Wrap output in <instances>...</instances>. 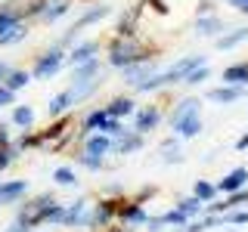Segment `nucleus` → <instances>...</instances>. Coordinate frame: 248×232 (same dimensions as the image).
I'll use <instances>...</instances> for the list:
<instances>
[{"mask_svg": "<svg viewBox=\"0 0 248 232\" xmlns=\"http://www.w3.org/2000/svg\"><path fill=\"white\" fill-rule=\"evenodd\" d=\"M53 204H56V198H53L50 192H44V195H34V198H28V201H19L16 220H19V223H25L28 229H41Z\"/></svg>", "mask_w": 248, "mask_h": 232, "instance_id": "f257e3e1", "label": "nucleus"}, {"mask_svg": "<svg viewBox=\"0 0 248 232\" xmlns=\"http://www.w3.org/2000/svg\"><path fill=\"white\" fill-rule=\"evenodd\" d=\"M149 59V53H146V46L134 41V37H115L112 44H108V65L112 68H124L130 65V62H143Z\"/></svg>", "mask_w": 248, "mask_h": 232, "instance_id": "f03ea898", "label": "nucleus"}, {"mask_svg": "<svg viewBox=\"0 0 248 232\" xmlns=\"http://www.w3.org/2000/svg\"><path fill=\"white\" fill-rule=\"evenodd\" d=\"M62 65H65V50L56 44L50 46V50H44L41 56L34 59V65H31V77L34 81H46V77H56L62 72Z\"/></svg>", "mask_w": 248, "mask_h": 232, "instance_id": "7ed1b4c3", "label": "nucleus"}, {"mask_svg": "<svg viewBox=\"0 0 248 232\" xmlns=\"http://www.w3.org/2000/svg\"><path fill=\"white\" fill-rule=\"evenodd\" d=\"M108 13H112V6H106V3L87 6V10L78 15V22H75V25L68 28V34H62V37H59V46H62V50H68V46H72V44L78 41V34H81L84 28H87V25H96V22H103Z\"/></svg>", "mask_w": 248, "mask_h": 232, "instance_id": "20e7f679", "label": "nucleus"}, {"mask_svg": "<svg viewBox=\"0 0 248 232\" xmlns=\"http://www.w3.org/2000/svg\"><path fill=\"white\" fill-rule=\"evenodd\" d=\"M118 217V201H99V204H90V217H87V229H106L112 226V220Z\"/></svg>", "mask_w": 248, "mask_h": 232, "instance_id": "39448f33", "label": "nucleus"}, {"mask_svg": "<svg viewBox=\"0 0 248 232\" xmlns=\"http://www.w3.org/2000/svg\"><path fill=\"white\" fill-rule=\"evenodd\" d=\"M28 195V180H0V207L19 204Z\"/></svg>", "mask_w": 248, "mask_h": 232, "instance_id": "423d86ee", "label": "nucleus"}, {"mask_svg": "<svg viewBox=\"0 0 248 232\" xmlns=\"http://www.w3.org/2000/svg\"><path fill=\"white\" fill-rule=\"evenodd\" d=\"M19 22H28L25 13H22V0H6V3H0V34L10 31L13 25H19Z\"/></svg>", "mask_w": 248, "mask_h": 232, "instance_id": "0eeeda50", "label": "nucleus"}, {"mask_svg": "<svg viewBox=\"0 0 248 232\" xmlns=\"http://www.w3.org/2000/svg\"><path fill=\"white\" fill-rule=\"evenodd\" d=\"M72 10V0H44V10L37 15V22L41 25H56L62 15H68Z\"/></svg>", "mask_w": 248, "mask_h": 232, "instance_id": "6e6552de", "label": "nucleus"}, {"mask_svg": "<svg viewBox=\"0 0 248 232\" xmlns=\"http://www.w3.org/2000/svg\"><path fill=\"white\" fill-rule=\"evenodd\" d=\"M96 56H99V41H81L65 53V62L68 65H81V62H90Z\"/></svg>", "mask_w": 248, "mask_h": 232, "instance_id": "1a4fd4ad", "label": "nucleus"}, {"mask_svg": "<svg viewBox=\"0 0 248 232\" xmlns=\"http://www.w3.org/2000/svg\"><path fill=\"white\" fill-rule=\"evenodd\" d=\"M118 217L127 223V226H143V223L149 220V214L143 211L140 201H118Z\"/></svg>", "mask_w": 248, "mask_h": 232, "instance_id": "9d476101", "label": "nucleus"}, {"mask_svg": "<svg viewBox=\"0 0 248 232\" xmlns=\"http://www.w3.org/2000/svg\"><path fill=\"white\" fill-rule=\"evenodd\" d=\"M112 149L118 155H130V152L143 149V133H137V130H124L121 136L112 139Z\"/></svg>", "mask_w": 248, "mask_h": 232, "instance_id": "9b49d317", "label": "nucleus"}, {"mask_svg": "<svg viewBox=\"0 0 248 232\" xmlns=\"http://www.w3.org/2000/svg\"><path fill=\"white\" fill-rule=\"evenodd\" d=\"M84 152H87V155H96V158H106V155L112 152V136L93 130V133L87 136V143H84Z\"/></svg>", "mask_w": 248, "mask_h": 232, "instance_id": "f8f14e48", "label": "nucleus"}, {"mask_svg": "<svg viewBox=\"0 0 248 232\" xmlns=\"http://www.w3.org/2000/svg\"><path fill=\"white\" fill-rule=\"evenodd\" d=\"M103 74V65H99V56L90 59V62H81V65H72V84H84V81H93V77Z\"/></svg>", "mask_w": 248, "mask_h": 232, "instance_id": "ddd939ff", "label": "nucleus"}, {"mask_svg": "<svg viewBox=\"0 0 248 232\" xmlns=\"http://www.w3.org/2000/svg\"><path fill=\"white\" fill-rule=\"evenodd\" d=\"M158 121H161V112H158V105L140 108V112H137V124H134V130H137V133H149V130H155V127H158Z\"/></svg>", "mask_w": 248, "mask_h": 232, "instance_id": "4468645a", "label": "nucleus"}, {"mask_svg": "<svg viewBox=\"0 0 248 232\" xmlns=\"http://www.w3.org/2000/svg\"><path fill=\"white\" fill-rule=\"evenodd\" d=\"M72 105H75L72 90H62V93H56V96L50 99V105H46V115H50V118H62V115L72 112Z\"/></svg>", "mask_w": 248, "mask_h": 232, "instance_id": "2eb2a0df", "label": "nucleus"}, {"mask_svg": "<svg viewBox=\"0 0 248 232\" xmlns=\"http://www.w3.org/2000/svg\"><path fill=\"white\" fill-rule=\"evenodd\" d=\"M34 121H37V115H34V108H31V105H13V115H10L13 127L31 130V127H34Z\"/></svg>", "mask_w": 248, "mask_h": 232, "instance_id": "dca6fc26", "label": "nucleus"}, {"mask_svg": "<svg viewBox=\"0 0 248 232\" xmlns=\"http://www.w3.org/2000/svg\"><path fill=\"white\" fill-rule=\"evenodd\" d=\"M245 183H248V167H236L217 183V192H236V189H242Z\"/></svg>", "mask_w": 248, "mask_h": 232, "instance_id": "f3484780", "label": "nucleus"}, {"mask_svg": "<svg viewBox=\"0 0 248 232\" xmlns=\"http://www.w3.org/2000/svg\"><path fill=\"white\" fill-rule=\"evenodd\" d=\"M103 108H106L108 118H127V115L137 112V105H134V99H130V96H115L112 102L103 105Z\"/></svg>", "mask_w": 248, "mask_h": 232, "instance_id": "a211bd4d", "label": "nucleus"}, {"mask_svg": "<svg viewBox=\"0 0 248 232\" xmlns=\"http://www.w3.org/2000/svg\"><path fill=\"white\" fill-rule=\"evenodd\" d=\"M121 72H124V81H127V84H140L143 77H149L155 68L149 65V59H143V62H130V65H124Z\"/></svg>", "mask_w": 248, "mask_h": 232, "instance_id": "6ab92c4d", "label": "nucleus"}, {"mask_svg": "<svg viewBox=\"0 0 248 232\" xmlns=\"http://www.w3.org/2000/svg\"><path fill=\"white\" fill-rule=\"evenodd\" d=\"M245 96V87H239V84H230V87H217L208 93V99H214V102H223V105H230V102H236V99H242Z\"/></svg>", "mask_w": 248, "mask_h": 232, "instance_id": "aec40b11", "label": "nucleus"}, {"mask_svg": "<svg viewBox=\"0 0 248 232\" xmlns=\"http://www.w3.org/2000/svg\"><path fill=\"white\" fill-rule=\"evenodd\" d=\"M28 34H31V25H28V22H19V25H13L10 31L0 34V46H16V44L25 41Z\"/></svg>", "mask_w": 248, "mask_h": 232, "instance_id": "412c9836", "label": "nucleus"}, {"mask_svg": "<svg viewBox=\"0 0 248 232\" xmlns=\"http://www.w3.org/2000/svg\"><path fill=\"white\" fill-rule=\"evenodd\" d=\"M170 127H174L180 136H196L202 130V118H199V112H192V115H186V118H180L177 124H170Z\"/></svg>", "mask_w": 248, "mask_h": 232, "instance_id": "4be33fe9", "label": "nucleus"}, {"mask_svg": "<svg viewBox=\"0 0 248 232\" xmlns=\"http://www.w3.org/2000/svg\"><path fill=\"white\" fill-rule=\"evenodd\" d=\"M31 81H34V77H31V72H25V68H13V72L6 74V81H3V84H6L10 90L19 93V90H25Z\"/></svg>", "mask_w": 248, "mask_h": 232, "instance_id": "5701e85b", "label": "nucleus"}, {"mask_svg": "<svg viewBox=\"0 0 248 232\" xmlns=\"http://www.w3.org/2000/svg\"><path fill=\"white\" fill-rule=\"evenodd\" d=\"M248 81V62H236V65H230V68H223V84H242Z\"/></svg>", "mask_w": 248, "mask_h": 232, "instance_id": "b1692460", "label": "nucleus"}, {"mask_svg": "<svg viewBox=\"0 0 248 232\" xmlns=\"http://www.w3.org/2000/svg\"><path fill=\"white\" fill-rule=\"evenodd\" d=\"M242 201H248V189L242 186V189H236V192H230V198L223 201V204H211V211L214 214H220V211H232L236 204H242Z\"/></svg>", "mask_w": 248, "mask_h": 232, "instance_id": "393cba45", "label": "nucleus"}, {"mask_svg": "<svg viewBox=\"0 0 248 232\" xmlns=\"http://www.w3.org/2000/svg\"><path fill=\"white\" fill-rule=\"evenodd\" d=\"M106 108H93V112H87V118H84V133H93V130H103L106 124Z\"/></svg>", "mask_w": 248, "mask_h": 232, "instance_id": "a878e982", "label": "nucleus"}, {"mask_svg": "<svg viewBox=\"0 0 248 232\" xmlns=\"http://www.w3.org/2000/svg\"><path fill=\"white\" fill-rule=\"evenodd\" d=\"M245 37H248V28H236L232 34L217 37V46H220V50H232V46H236V44H242Z\"/></svg>", "mask_w": 248, "mask_h": 232, "instance_id": "bb28decb", "label": "nucleus"}, {"mask_svg": "<svg viewBox=\"0 0 248 232\" xmlns=\"http://www.w3.org/2000/svg\"><path fill=\"white\" fill-rule=\"evenodd\" d=\"M16 161H19V152H16V145H13V143L0 145V174H3V170H10Z\"/></svg>", "mask_w": 248, "mask_h": 232, "instance_id": "cd10ccee", "label": "nucleus"}, {"mask_svg": "<svg viewBox=\"0 0 248 232\" xmlns=\"http://www.w3.org/2000/svg\"><path fill=\"white\" fill-rule=\"evenodd\" d=\"M192 112H199V99H183V102L170 112V124H177L180 118H186V115H192Z\"/></svg>", "mask_w": 248, "mask_h": 232, "instance_id": "c85d7f7f", "label": "nucleus"}, {"mask_svg": "<svg viewBox=\"0 0 248 232\" xmlns=\"http://www.w3.org/2000/svg\"><path fill=\"white\" fill-rule=\"evenodd\" d=\"M53 183H56V186H75V183H78V174H75L72 167L62 164V167L53 170Z\"/></svg>", "mask_w": 248, "mask_h": 232, "instance_id": "c756f323", "label": "nucleus"}, {"mask_svg": "<svg viewBox=\"0 0 248 232\" xmlns=\"http://www.w3.org/2000/svg\"><path fill=\"white\" fill-rule=\"evenodd\" d=\"M208 74H211V72H208V65H205V62H202V65L189 68V74L183 77V84H189V87H196V84H202V81H205Z\"/></svg>", "mask_w": 248, "mask_h": 232, "instance_id": "7c9ffc66", "label": "nucleus"}, {"mask_svg": "<svg viewBox=\"0 0 248 232\" xmlns=\"http://www.w3.org/2000/svg\"><path fill=\"white\" fill-rule=\"evenodd\" d=\"M214 195H217V186L205 183V180H199V183H196V198H202V201L208 204V201H211Z\"/></svg>", "mask_w": 248, "mask_h": 232, "instance_id": "2f4dec72", "label": "nucleus"}, {"mask_svg": "<svg viewBox=\"0 0 248 232\" xmlns=\"http://www.w3.org/2000/svg\"><path fill=\"white\" fill-rule=\"evenodd\" d=\"M220 31V19H214V15H208V19H199V34H217Z\"/></svg>", "mask_w": 248, "mask_h": 232, "instance_id": "473e14b6", "label": "nucleus"}, {"mask_svg": "<svg viewBox=\"0 0 248 232\" xmlns=\"http://www.w3.org/2000/svg\"><path fill=\"white\" fill-rule=\"evenodd\" d=\"M158 220H161V223H165V226H170V223H177V226H183V223H186V220H189V217H186V214L180 211V207H174V211H168V214H161V217H158Z\"/></svg>", "mask_w": 248, "mask_h": 232, "instance_id": "72a5a7b5", "label": "nucleus"}, {"mask_svg": "<svg viewBox=\"0 0 248 232\" xmlns=\"http://www.w3.org/2000/svg\"><path fill=\"white\" fill-rule=\"evenodd\" d=\"M177 207H180V211H183L186 217H189V214H199V211H202V207H205V201H202V198H196V195H192V198H183V201H180V204H177Z\"/></svg>", "mask_w": 248, "mask_h": 232, "instance_id": "f704fd0d", "label": "nucleus"}, {"mask_svg": "<svg viewBox=\"0 0 248 232\" xmlns=\"http://www.w3.org/2000/svg\"><path fill=\"white\" fill-rule=\"evenodd\" d=\"M78 164H81V167H87V170H103V158L81 152V155H78Z\"/></svg>", "mask_w": 248, "mask_h": 232, "instance_id": "c9c22d12", "label": "nucleus"}, {"mask_svg": "<svg viewBox=\"0 0 248 232\" xmlns=\"http://www.w3.org/2000/svg\"><path fill=\"white\" fill-rule=\"evenodd\" d=\"M62 133H65V121H56V124H50V127H46L44 130V133H41V139H44V143H46V139H56V136H62Z\"/></svg>", "mask_w": 248, "mask_h": 232, "instance_id": "e433bc0d", "label": "nucleus"}, {"mask_svg": "<svg viewBox=\"0 0 248 232\" xmlns=\"http://www.w3.org/2000/svg\"><path fill=\"white\" fill-rule=\"evenodd\" d=\"M0 105H16V90H10L6 84H0Z\"/></svg>", "mask_w": 248, "mask_h": 232, "instance_id": "4c0bfd02", "label": "nucleus"}, {"mask_svg": "<svg viewBox=\"0 0 248 232\" xmlns=\"http://www.w3.org/2000/svg\"><path fill=\"white\" fill-rule=\"evenodd\" d=\"M223 223H248V211H236V214H227Z\"/></svg>", "mask_w": 248, "mask_h": 232, "instance_id": "58836bf2", "label": "nucleus"}, {"mask_svg": "<svg viewBox=\"0 0 248 232\" xmlns=\"http://www.w3.org/2000/svg\"><path fill=\"white\" fill-rule=\"evenodd\" d=\"M6 143H13V133H10V124L0 121V145H6Z\"/></svg>", "mask_w": 248, "mask_h": 232, "instance_id": "ea45409f", "label": "nucleus"}, {"mask_svg": "<svg viewBox=\"0 0 248 232\" xmlns=\"http://www.w3.org/2000/svg\"><path fill=\"white\" fill-rule=\"evenodd\" d=\"M3 232H34V229H28V226H25V223H19V220H13V223H10V226H6Z\"/></svg>", "mask_w": 248, "mask_h": 232, "instance_id": "a19ab883", "label": "nucleus"}, {"mask_svg": "<svg viewBox=\"0 0 248 232\" xmlns=\"http://www.w3.org/2000/svg\"><path fill=\"white\" fill-rule=\"evenodd\" d=\"M13 72V62H6V59H0V84L6 81V74Z\"/></svg>", "mask_w": 248, "mask_h": 232, "instance_id": "79ce46f5", "label": "nucleus"}, {"mask_svg": "<svg viewBox=\"0 0 248 232\" xmlns=\"http://www.w3.org/2000/svg\"><path fill=\"white\" fill-rule=\"evenodd\" d=\"M165 161L170 164V161H180V152H177V145L170 149V145H165Z\"/></svg>", "mask_w": 248, "mask_h": 232, "instance_id": "37998d69", "label": "nucleus"}, {"mask_svg": "<svg viewBox=\"0 0 248 232\" xmlns=\"http://www.w3.org/2000/svg\"><path fill=\"white\" fill-rule=\"evenodd\" d=\"M230 3H232V6H236V10H239V13H248V0H230Z\"/></svg>", "mask_w": 248, "mask_h": 232, "instance_id": "c03bdc74", "label": "nucleus"}, {"mask_svg": "<svg viewBox=\"0 0 248 232\" xmlns=\"http://www.w3.org/2000/svg\"><path fill=\"white\" fill-rule=\"evenodd\" d=\"M236 149H239V152H245V149H248V133H245V136H239V143H236Z\"/></svg>", "mask_w": 248, "mask_h": 232, "instance_id": "a18cd8bd", "label": "nucleus"}, {"mask_svg": "<svg viewBox=\"0 0 248 232\" xmlns=\"http://www.w3.org/2000/svg\"><path fill=\"white\" fill-rule=\"evenodd\" d=\"M106 232H130L127 226H106Z\"/></svg>", "mask_w": 248, "mask_h": 232, "instance_id": "49530a36", "label": "nucleus"}]
</instances>
